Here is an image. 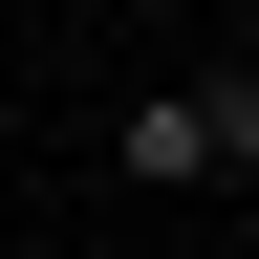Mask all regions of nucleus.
<instances>
[{"label":"nucleus","mask_w":259,"mask_h":259,"mask_svg":"<svg viewBox=\"0 0 259 259\" xmlns=\"http://www.w3.org/2000/svg\"><path fill=\"white\" fill-rule=\"evenodd\" d=\"M194 173L259 194V65H194Z\"/></svg>","instance_id":"nucleus-2"},{"label":"nucleus","mask_w":259,"mask_h":259,"mask_svg":"<svg viewBox=\"0 0 259 259\" xmlns=\"http://www.w3.org/2000/svg\"><path fill=\"white\" fill-rule=\"evenodd\" d=\"M108 173H130V194H194V87H151V108H108Z\"/></svg>","instance_id":"nucleus-1"},{"label":"nucleus","mask_w":259,"mask_h":259,"mask_svg":"<svg viewBox=\"0 0 259 259\" xmlns=\"http://www.w3.org/2000/svg\"><path fill=\"white\" fill-rule=\"evenodd\" d=\"M238 259H259V194H238Z\"/></svg>","instance_id":"nucleus-3"},{"label":"nucleus","mask_w":259,"mask_h":259,"mask_svg":"<svg viewBox=\"0 0 259 259\" xmlns=\"http://www.w3.org/2000/svg\"><path fill=\"white\" fill-rule=\"evenodd\" d=\"M0 151H22V108H0Z\"/></svg>","instance_id":"nucleus-4"}]
</instances>
